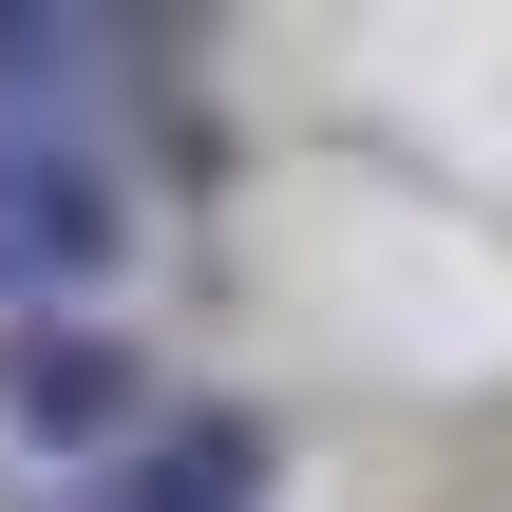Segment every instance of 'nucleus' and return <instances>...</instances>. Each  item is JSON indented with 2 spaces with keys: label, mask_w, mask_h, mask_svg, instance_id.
Instances as JSON below:
<instances>
[{
  "label": "nucleus",
  "mask_w": 512,
  "mask_h": 512,
  "mask_svg": "<svg viewBox=\"0 0 512 512\" xmlns=\"http://www.w3.org/2000/svg\"><path fill=\"white\" fill-rule=\"evenodd\" d=\"M114 152H76V133H0V304H76V285H114Z\"/></svg>",
  "instance_id": "nucleus-1"
},
{
  "label": "nucleus",
  "mask_w": 512,
  "mask_h": 512,
  "mask_svg": "<svg viewBox=\"0 0 512 512\" xmlns=\"http://www.w3.org/2000/svg\"><path fill=\"white\" fill-rule=\"evenodd\" d=\"M133 342H95V323H19L0 342V418L38 437V456H76V475H114V437H133Z\"/></svg>",
  "instance_id": "nucleus-2"
},
{
  "label": "nucleus",
  "mask_w": 512,
  "mask_h": 512,
  "mask_svg": "<svg viewBox=\"0 0 512 512\" xmlns=\"http://www.w3.org/2000/svg\"><path fill=\"white\" fill-rule=\"evenodd\" d=\"M247 475H266V456H247L228 418H171V437H133V456L95 475V512H247Z\"/></svg>",
  "instance_id": "nucleus-3"
}]
</instances>
